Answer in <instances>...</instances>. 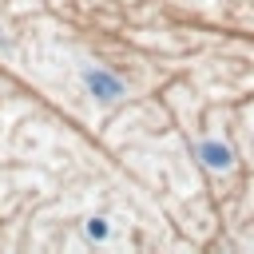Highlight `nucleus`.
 <instances>
[{
    "label": "nucleus",
    "mask_w": 254,
    "mask_h": 254,
    "mask_svg": "<svg viewBox=\"0 0 254 254\" xmlns=\"http://www.w3.org/2000/svg\"><path fill=\"white\" fill-rule=\"evenodd\" d=\"M83 83H87V91H91L95 99H103V103H111V99L123 95V79L111 75V71H103V67H83Z\"/></svg>",
    "instance_id": "nucleus-1"
},
{
    "label": "nucleus",
    "mask_w": 254,
    "mask_h": 254,
    "mask_svg": "<svg viewBox=\"0 0 254 254\" xmlns=\"http://www.w3.org/2000/svg\"><path fill=\"white\" fill-rule=\"evenodd\" d=\"M198 159H202L210 171H226L234 155H230V147H226V143H218V139H206V143H198Z\"/></svg>",
    "instance_id": "nucleus-2"
},
{
    "label": "nucleus",
    "mask_w": 254,
    "mask_h": 254,
    "mask_svg": "<svg viewBox=\"0 0 254 254\" xmlns=\"http://www.w3.org/2000/svg\"><path fill=\"white\" fill-rule=\"evenodd\" d=\"M87 238H95V242H107V234H111V226H107V218L103 214H95V218H87Z\"/></svg>",
    "instance_id": "nucleus-3"
}]
</instances>
